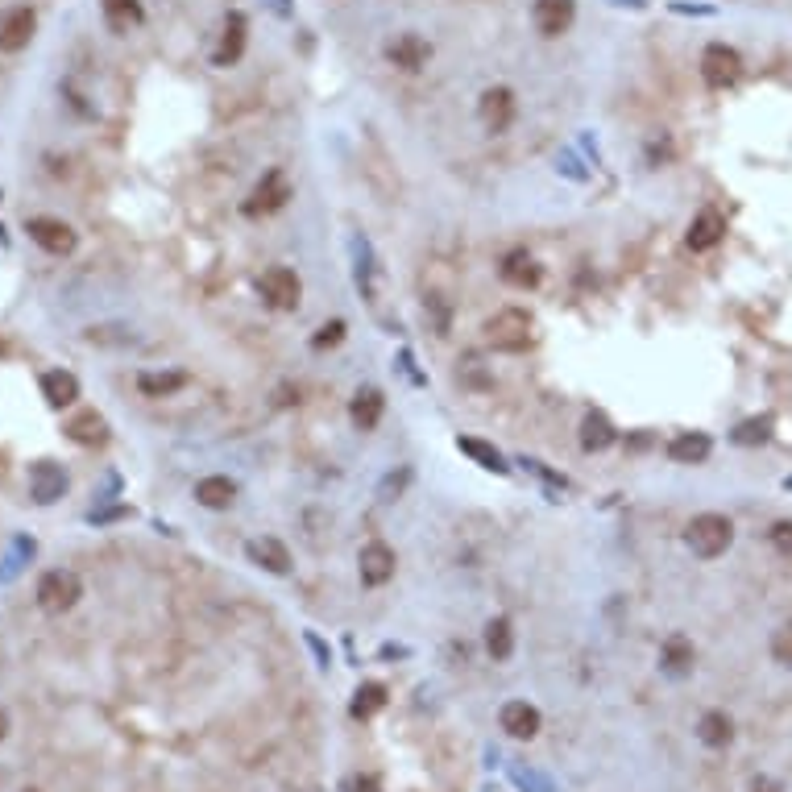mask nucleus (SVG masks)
Returning <instances> with one entry per match:
<instances>
[{"mask_svg": "<svg viewBox=\"0 0 792 792\" xmlns=\"http://www.w3.org/2000/svg\"><path fill=\"white\" fill-rule=\"evenodd\" d=\"M685 544H689V552L701 556V560H718V556H726V548L734 544V523H730L726 515H718V511H705V515H697V519L685 527Z\"/></svg>", "mask_w": 792, "mask_h": 792, "instance_id": "nucleus-1", "label": "nucleus"}, {"mask_svg": "<svg viewBox=\"0 0 792 792\" xmlns=\"http://www.w3.org/2000/svg\"><path fill=\"white\" fill-rule=\"evenodd\" d=\"M531 316L523 307H502V311H494V316L486 320V345L494 349V353H523L527 345H531Z\"/></svg>", "mask_w": 792, "mask_h": 792, "instance_id": "nucleus-2", "label": "nucleus"}, {"mask_svg": "<svg viewBox=\"0 0 792 792\" xmlns=\"http://www.w3.org/2000/svg\"><path fill=\"white\" fill-rule=\"evenodd\" d=\"M34 598H38V606H42L46 614H67V610L83 598V581H79V573H71V569H50V573H42V581H38V589H34Z\"/></svg>", "mask_w": 792, "mask_h": 792, "instance_id": "nucleus-3", "label": "nucleus"}, {"mask_svg": "<svg viewBox=\"0 0 792 792\" xmlns=\"http://www.w3.org/2000/svg\"><path fill=\"white\" fill-rule=\"evenodd\" d=\"M739 75H743L739 50L726 46V42L705 46V54H701V79H705V88L726 92V88H734V83H739Z\"/></svg>", "mask_w": 792, "mask_h": 792, "instance_id": "nucleus-4", "label": "nucleus"}, {"mask_svg": "<svg viewBox=\"0 0 792 792\" xmlns=\"http://www.w3.org/2000/svg\"><path fill=\"white\" fill-rule=\"evenodd\" d=\"M258 295H262L274 311H295L299 299H303V282H299V274H295L291 266H270V270H262V278H258Z\"/></svg>", "mask_w": 792, "mask_h": 792, "instance_id": "nucleus-5", "label": "nucleus"}, {"mask_svg": "<svg viewBox=\"0 0 792 792\" xmlns=\"http://www.w3.org/2000/svg\"><path fill=\"white\" fill-rule=\"evenodd\" d=\"M25 233H30V241L38 249L54 253V258H67V253H75V245H79L75 229H71L67 220H59V216H34V220H25Z\"/></svg>", "mask_w": 792, "mask_h": 792, "instance_id": "nucleus-6", "label": "nucleus"}, {"mask_svg": "<svg viewBox=\"0 0 792 792\" xmlns=\"http://www.w3.org/2000/svg\"><path fill=\"white\" fill-rule=\"evenodd\" d=\"M287 200H291V183H287V175L282 171H266L262 175V183L249 191V200H245V216L249 220H258V216H274V212H282L287 208Z\"/></svg>", "mask_w": 792, "mask_h": 792, "instance_id": "nucleus-7", "label": "nucleus"}, {"mask_svg": "<svg viewBox=\"0 0 792 792\" xmlns=\"http://www.w3.org/2000/svg\"><path fill=\"white\" fill-rule=\"evenodd\" d=\"M34 30H38V13L30 5L5 9L0 13V54H21L34 42Z\"/></svg>", "mask_w": 792, "mask_h": 792, "instance_id": "nucleus-8", "label": "nucleus"}, {"mask_svg": "<svg viewBox=\"0 0 792 792\" xmlns=\"http://www.w3.org/2000/svg\"><path fill=\"white\" fill-rule=\"evenodd\" d=\"M394 569H399V556H394V548L382 544V540H370L357 556L361 585H370V589H382L386 581H394Z\"/></svg>", "mask_w": 792, "mask_h": 792, "instance_id": "nucleus-9", "label": "nucleus"}, {"mask_svg": "<svg viewBox=\"0 0 792 792\" xmlns=\"http://www.w3.org/2000/svg\"><path fill=\"white\" fill-rule=\"evenodd\" d=\"M428 59H432V42L419 38V34H411V30L386 42V63L399 67V71H407V75L423 71V67H428Z\"/></svg>", "mask_w": 792, "mask_h": 792, "instance_id": "nucleus-10", "label": "nucleus"}, {"mask_svg": "<svg viewBox=\"0 0 792 792\" xmlns=\"http://www.w3.org/2000/svg\"><path fill=\"white\" fill-rule=\"evenodd\" d=\"M531 21L544 38H560L573 30L577 21V0H535L531 5Z\"/></svg>", "mask_w": 792, "mask_h": 792, "instance_id": "nucleus-11", "label": "nucleus"}, {"mask_svg": "<svg viewBox=\"0 0 792 792\" xmlns=\"http://www.w3.org/2000/svg\"><path fill=\"white\" fill-rule=\"evenodd\" d=\"M726 241V216L718 212V208H701L693 220H689V229H685V245L693 249V253H710V249H718Z\"/></svg>", "mask_w": 792, "mask_h": 792, "instance_id": "nucleus-12", "label": "nucleus"}, {"mask_svg": "<svg viewBox=\"0 0 792 792\" xmlns=\"http://www.w3.org/2000/svg\"><path fill=\"white\" fill-rule=\"evenodd\" d=\"M477 117H482L486 133H506L515 125V92L511 88H490L482 92V100H477Z\"/></svg>", "mask_w": 792, "mask_h": 792, "instance_id": "nucleus-13", "label": "nucleus"}, {"mask_svg": "<svg viewBox=\"0 0 792 792\" xmlns=\"http://www.w3.org/2000/svg\"><path fill=\"white\" fill-rule=\"evenodd\" d=\"M30 494H34L38 506L59 502V498L67 494V473H63V465H54V461L30 465Z\"/></svg>", "mask_w": 792, "mask_h": 792, "instance_id": "nucleus-14", "label": "nucleus"}, {"mask_svg": "<svg viewBox=\"0 0 792 792\" xmlns=\"http://www.w3.org/2000/svg\"><path fill=\"white\" fill-rule=\"evenodd\" d=\"M498 726L511 734V739H535L540 726H544V718H540V710H535L531 701H506L502 714H498Z\"/></svg>", "mask_w": 792, "mask_h": 792, "instance_id": "nucleus-15", "label": "nucleus"}, {"mask_svg": "<svg viewBox=\"0 0 792 792\" xmlns=\"http://www.w3.org/2000/svg\"><path fill=\"white\" fill-rule=\"evenodd\" d=\"M245 42H249V21H245V13H229V17H224V34H220V46H216V54H212V63H216V67H233L241 54H245Z\"/></svg>", "mask_w": 792, "mask_h": 792, "instance_id": "nucleus-16", "label": "nucleus"}, {"mask_svg": "<svg viewBox=\"0 0 792 792\" xmlns=\"http://www.w3.org/2000/svg\"><path fill=\"white\" fill-rule=\"evenodd\" d=\"M382 411H386V394L378 386H361L349 403V419H353L357 432H374L382 423Z\"/></svg>", "mask_w": 792, "mask_h": 792, "instance_id": "nucleus-17", "label": "nucleus"}, {"mask_svg": "<svg viewBox=\"0 0 792 792\" xmlns=\"http://www.w3.org/2000/svg\"><path fill=\"white\" fill-rule=\"evenodd\" d=\"M498 274H502V282H506V287L531 291L535 282H540V262H535L527 249H511V253H506V258H502Z\"/></svg>", "mask_w": 792, "mask_h": 792, "instance_id": "nucleus-18", "label": "nucleus"}, {"mask_svg": "<svg viewBox=\"0 0 792 792\" xmlns=\"http://www.w3.org/2000/svg\"><path fill=\"white\" fill-rule=\"evenodd\" d=\"M710 452H714V440L705 432H676L668 440V457L676 465H701V461H710Z\"/></svg>", "mask_w": 792, "mask_h": 792, "instance_id": "nucleus-19", "label": "nucleus"}, {"mask_svg": "<svg viewBox=\"0 0 792 792\" xmlns=\"http://www.w3.org/2000/svg\"><path fill=\"white\" fill-rule=\"evenodd\" d=\"M63 432H67V440H75L79 448H100V444H108V423H104V415H96V411L71 415Z\"/></svg>", "mask_w": 792, "mask_h": 792, "instance_id": "nucleus-20", "label": "nucleus"}, {"mask_svg": "<svg viewBox=\"0 0 792 792\" xmlns=\"http://www.w3.org/2000/svg\"><path fill=\"white\" fill-rule=\"evenodd\" d=\"M195 502L208 506V511H229L237 502V482L233 477H220V473L200 477V482H195Z\"/></svg>", "mask_w": 792, "mask_h": 792, "instance_id": "nucleus-21", "label": "nucleus"}, {"mask_svg": "<svg viewBox=\"0 0 792 792\" xmlns=\"http://www.w3.org/2000/svg\"><path fill=\"white\" fill-rule=\"evenodd\" d=\"M249 560L253 564H262V569L266 573H291V552H287V544H282V540H274V535H262V540H253L249 548Z\"/></svg>", "mask_w": 792, "mask_h": 792, "instance_id": "nucleus-22", "label": "nucleus"}, {"mask_svg": "<svg viewBox=\"0 0 792 792\" xmlns=\"http://www.w3.org/2000/svg\"><path fill=\"white\" fill-rule=\"evenodd\" d=\"M42 394L54 411H63L79 399V378L71 370H50V374H42Z\"/></svg>", "mask_w": 792, "mask_h": 792, "instance_id": "nucleus-23", "label": "nucleus"}, {"mask_svg": "<svg viewBox=\"0 0 792 792\" xmlns=\"http://www.w3.org/2000/svg\"><path fill=\"white\" fill-rule=\"evenodd\" d=\"M614 440H618V432H614V423L602 411H589L581 419V448L585 452H606Z\"/></svg>", "mask_w": 792, "mask_h": 792, "instance_id": "nucleus-24", "label": "nucleus"}, {"mask_svg": "<svg viewBox=\"0 0 792 792\" xmlns=\"http://www.w3.org/2000/svg\"><path fill=\"white\" fill-rule=\"evenodd\" d=\"M660 668L668 676H685L693 672V643L685 635H668L664 647H660Z\"/></svg>", "mask_w": 792, "mask_h": 792, "instance_id": "nucleus-25", "label": "nucleus"}, {"mask_svg": "<svg viewBox=\"0 0 792 792\" xmlns=\"http://www.w3.org/2000/svg\"><path fill=\"white\" fill-rule=\"evenodd\" d=\"M486 652L498 664L515 656V627H511V618H490L486 622Z\"/></svg>", "mask_w": 792, "mask_h": 792, "instance_id": "nucleus-26", "label": "nucleus"}, {"mask_svg": "<svg viewBox=\"0 0 792 792\" xmlns=\"http://www.w3.org/2000/svg\"><path fill=\"white\" fill-rule=\"evenodd\" d=\"M457 448L465 452L469 461H477L482 469H490V473H511V465L502 461V452L494 448V444H486V440H473V436H461L457 440Z\"/></svg>", "mask_w": 792, "mask_h": 792, "instance_id": "nucleus-27", "label": "nucleus"}, {"mask_svg": "<svg viewBox=\"0 0 792 792\" xmlns=\"http://www.w3.org/2000/svg\"><path fill=\"white\" fill-rule=\"evenodd\" d=\"M697 739H701L705 747H726V743L734 739V722H730L722 710L701 714V722H697Z\"/></svg>", "mask_w": 792, "mask_h": 792, "instance_id": "nucleus-28", "label": "nucleus"}, {"mask_svg": "<svg viewBox=\"0 0 792 792\" xmlns=\"http://www.w3.org/2000/svg\"><path fill=\"white\" fill-rule=\"evenodd\" d=\"M100 5H104V17H108L112 30H129V25L146 21V13H141L137 0H100Z\"/></svg>", "mask_w": 792, "mask_h": 792, "instance_id": "nucleus-29", "label": "nucleus"}, {"mask_svg": "<svg viewBox=\"0 0 792 792\" xmlns=\"http://www.w3.org/2000/svg\"><path fill=\"white\" fill-rule=\"evenodd\" d=\"M382 705H386V689L378 685V681H370V685H361L357 693H353V718H374L378 710H382Z\"/></svg>", "mask_w": 792, "mask_h": 792, "instance_id": "nucleus-30", "label": "nucleus"}, {"mask_svg": "<svg viewBox=\"0 0 792 792\" xmlns=\"http://www.w3.org/2000/svg\"><path fill=\"white\" fill-rule=\"evenodd\" d=\"M183 382H187L183 374H141V378H137L141 394H150V399H162V394H175Z\"/></svg>", "mask_w": 792, "mask_h": 792, "instance_id": "nucleus-31", "label": "nucleus"}, {"mask_svg": "<svg viewBox=\"0 0 792 792\" xmlns=\"http://www.w3.org/2000/svg\"><path fill=\"white\" fill-rule=\"evenodd\" d=\"M772 660L780 668H792V618L780 622V627L772 631Z\"/></svg>", "mask_w": 792, "mask_h": 792, "instance_id": "nucleus-32", "label": "nucleus"}, {"mask_svg": "<svg viewBox=\"0 0 792 792\" xmlns=\"http://www.w3.org/2000/svg\"><path fill=\"white\" fill-rule=\"evenodd\" d=\"M357 287L365 295H374V258H370V245L357 241Z\"/></svg>", "mask_w": 792, "mask_h": 792, "instance_id": "nucleus-33", "label": "nucleus"}, {"mask_svg": "<svg viewBox=\"0 0 792 792\" xmlns=\"http://www.w3.org/2000/svg\"><path fill=\"white\" fill-rule=\"evenodd\" d=\"M768 544H772L784 560H792V519H776V523L768 527Z\"/></svg>", "mask_w": 792, "mask_h": 792, "instance_id": "nucleus-34", "label": "nucleus"}, {"mask_svg": "<svg viewBox=\"0 0 792 792\" xmlns=\"http://www.w3.org/2000/svg\"><path fill=\"white\" fill-rule=\"evenodd\" d=\"M768 428H772V419H768V415H763V419H751V423H743V428H739V436H734V440H739V444L768 440Z\"/></svg>", "mask_w": 792, "mask_h": 792, "instance_id": "nucleus-35", "label": "nucleus"}, {"mask_svg": "<svg viewBox=\"0 0 792 792\" xmlns=\"http://www.w3.org/2000/svg\"><path fill=\"white\" fill-rule=\"evenodd\" d=\"M341 341H345V324L332 320V324H324V328L316 332V341H311V345H316V349H328V345H341Z\"/></svg>", "mask_w": 792, "mask_h": 792, "instance_id": "nucleus-36", "label": "nucleus"}, {"mask_svg": "<svg viewBox=\"0 0 792 792\" xmlns=\"http://www.w3.org/2000/svg\"><path fill=\"white\" fill-rule=\"evenodd\" d=\"M751 792H784V788H780L776 780H768V776H759V780L751 784Z\"/></svg>", "mask_w": 792, "mask_h": 792, "instance_id": "nucleus-37", "label": "nucleus"}, {"mask_svg": "<svg viewBox=\"0 0 792 792\" xmlns=\"http://www.w3.org/2000/svg\"><path fill=\"white\" fill-rule=\"evenodd\" d=\"M5 734H9V714H5V705H0V743H5Z\"/></svg>", "mask_w": 792, "mask_h": 792, "instance_id": "nucleus-38", "label": "nucleus"}, {"mask_svg": "<svg viewBox=\"0 0 792 792\" xmlns=\"http://www.w3.org/2000/svg\"><path fill=\"white\" fill-rule=\"evenodd\" d=\"M788 490H792V477H788Z\"/></svg>", "mask_w": 792, "mask_h": 792, "instance_id": "nucleus-39", "label": "nucleus"}]
</instances>
